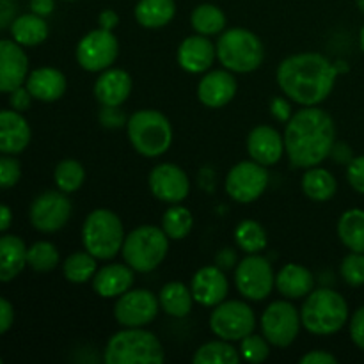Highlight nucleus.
I'll return each instance as SVG.
<instances>
[{"mask_svg": "<svg viewBox=\"0 0 364 364\" xmlns=\"http://www.w3.org/2000/svg\"><path fill=\"white\" fill-rule=\"evenodd\" d=\"M284 151L294 167L309 169L320 166L333 153L336 127L326 110L304 107L288 119L284 128Z\"/></svg>", "mask_w": 364, "mask_h": 364, "instance_id": "f257e3e1", "label": "nucleus"}, {"mask_svg": "<svg viewBox=\"0 0 364 364\" xmlns=\"http://www.w3.org/2000/svg\"><path fill=\"white\" fill-rule=\"evenodd\" d=\"M340 68L315 52L295 53L279 64L276 80L284 96L302 107L326 102L334 89Z\"/></svg>", "mask_w": 364, "mask_h": 364, "instance_id": "f03ea898", "label": "nucleus"}, {"mask_svg": "<svg viewBox=\"0 0 364 364\" xmlns=\"http://www.w3.org/2000/svg\"><path fill=\"white\" fill-rule=\"evenodd\" d=\"M103 361L107 364H162L166 352L159 338L144 327H124L107 341Z\"/></svg>", "mask_w": 364, "mask_h": 364, "instance_id": "7ed1b4c3", "label": "nucleus"}, {"mask_svg": "<svg viewBox=\"0 0 364 364\" xmlns=\"http://www.w3.org/2000/svg\"><path fill=\"white\" fill-rule=\"evenodd\" d=\"M301 320L308 333L331 336L348 322V304L338 291L318 288L306 297L301 308Z\"/></svg>", "mask_w": 364, "mask_h": 364, "instance_id": "20e7f679", "label": "nucleus"}, {"mask_svg": "<svg viewBox=\"0 0 364 364\" xmlns=\"http://www.w3.org/2000/svg\"><path fill=\"white\" fill-rule=\"evenodd\" d=\"M217 59L231 73H251L265 60V46L247 28H228L217 39Z\"/></svg>", "mask_w": 364, "mask_h": 364, "instance_id": "39448f33", "label": "nucleus"}, {"mask_svg": "<svg viewBox=\"0 0 364 364\" xmlns=\"http://www.w3.org/2000/svg\"><path fill=\"white\" fill-rule=\"evenodd\" d=\"M127 132L135 151L146 159L162 156L173 144V127L159 110L144 109L134 112L127 123Z\"/></svg>", "mask_w": 364, "mask_h": 364, "instance_id": "423d86ee", "label": "nucleus"}, {"mask_svg": "<svg viewBox=\"0 0 364 364\" xmlns=\"http://www.w3.org/2000/svg\"><path fill=\"white\" fill-rule=\"evenodd\" d=\"M124 228L119 217L107 208L92 210L82 226V244L96 259L116 258L123 249Z\"/></svg>", "mask_w": 364, "mask_h": 364, "instance_id": "0eeeda50", "label": "nucleus"}, {"mask_svg": "<svg viewBox=\"0 0 364 364\" xmlns=\"http://www.w3.org/2000/svg\"><path fill=\"white\" fill-rule=\"evenodd\" d=\"M169 252V237L162 228L146 226L135 228L124 237L123 255L124 263L130 265L135 272L148 274L155 270L166 259Z\"/></svg>", "mask_w": 364, "mask_h": 364, "instance_id": "6e6552de", "label": "nucleus"}, {"mask_svg": "<svg viewBox=\"0 0 364 364\" xmlns=\"http://www.w3.org/2000/svg\"><path fill=\"white\" fill-rule=\"evenodd\" d=\"M210 329L217 338L240 341L256 329V313L247 302L224 301L210 315Z\"/></svg>", "mask_w": 364, "mask_h": 364, "instance_id": "1a4fd4ad", "label": "nucleus"}, {"mask_svg": "<svg viewBox=\"0 0 364 364\" xmlns=\"http://www.w3.org/2000/svg\"><path fill=\"white\" fill-rule=\"evenodd\" d=\"M259 323H262L263 336L270 345L279 348L290 347L297 340L301 331V311H297L291 302L276 301L267 306Z\"/></svg>", "mask_w": 364, "mask_h": 364, "instance_id": "9d476101", "label": "nucleus"}, {"mask_svg": "<svg viewBox=\"0 0 364 364\" xmlns=\"http://www.w3.org/2000/svg\"><path fill=\"white\" fill-rule=\"evenodd\" d=\"M75 55H77V63L85 71L102 73L116 63L119 55V41L112 31L95 28L78 41Z\"/></svg>", "mask_w": 364, "mask_h": 364, "instance_id": "9b49d317", "label": "nucleus"}, {"mask_svg": "<svg viewBox=\"0 0 364 364\" xmlns=\"http://www.w3.org/2000/svg\"><path fill=\"white\" fill-rule=\"evenodd\" d=\"M235 284L249 301H265L276 287V274L269 259L247 255L235 267Z\"/></svg>", "mask_w": 364, "mask_h": 364, "instance_id": "f8f14e48", "label": "nucleus"}, {"mask_svg": "<svg viewBox=\"0 0 364 364\" xmlns=\"http://www.w3.org/2000/svg\"><path fill=\"white\" fill-rule=\"evenodd\" d=\"M267 187H269V171L255 160L235 164L226 176L228 196L242 205L262 198Z\"/></svg>", "mask_w": 364, "mask_h": 364, "instance_id": "ddd939ff", "label": "nucleus"}, {"mask_svg": "<svg viewBox=\"0 0 364 364\" xmlns=\"http://www.w3.org/2000/svg\"><path fill=\"white\" fill-rule=\"evenodd\" d=\"M160 302L153 291L146 288L128 290L119 295L114 304V318L121 327H146L156 318Z\"/></svg>", "mask_w": 364, "mask_h": 364, "instance_id": "4468645a", "label": "nucleus"}, {"mask_svg": "<svg viewBox=\"0 0 364 364\" xmlns=\"http://www.w3.org/2000/svg\"><path fill=\"white\" fill-rule=\"evenodd\" d=\"M71 201L64 192L46 191L31 205V224L41 233H55L63 230L71 217Z\"/></svg>", "mask_w": 364, "mask_h": 364, "instance_id": "2eb2a0df", "label": "nucleus"}, {"mask_svg": "<svg viewBox=\"0 0 364 364\" xmlns=\"http://www.w3.org/2000/svg\"><path fill=\"white\" fill-rule=\"evenodd\" d=\"M148 183L151 194L167 205H178L185 201L191 192V180L187 173L176 164L167 162L153 167Z\"/></svg>", "mask_w": 364, "mask_h": 364, "instance_id": "dca6fc26", "label": "nucleus"}, {"mask_svg": "<svg viewBox=\"0 0 364 364\" xmlns=\"http://www.w3.org/2000/svg\"><path fill=\"white\" fill-rule=\"evenodd\" d=\"M191 291L198 304L205 308H215L217 304L226 301L230 294L226 272L217 265L203 267L192 277Z\"/></svg>", "mask_w": 364, "mask_h": 364, "instance_id": "f3484780", "label": "nucleus"}, {"mask_svg": "<svg viewBox=\"0 0 364 364\" xmlns=\"http://www.w3.org/2000/svg\"><path fill=\"white\" fill-rule=\"evenodd\" d=\"M28 77V57L21 45L0 39V92H11L25 84Z\"/></svg>", "mask_w": 364, "mask_h": 364, "instance_id": "a211bd4d", "label": "nucleus"}, {"mask_svg": "<svg viewBox=\"0 0 364 364\" xmlns=\"http://www.w3.org/2000/svg\"><path fill=\"white\" fill-rule=\"evenodd\" d=\"M238 91V82L230 70H212L199 80L198 98L208 109H223Z\"/></svg>", "mask_w": 364, "mask_h": 364, "instance_id": "6ab92c4d", "label": "nucleus"}, {"mask_svg": "<svg viewBox=\"0 0 364 364\" xmlns=\"http://www.w3.org/2000/svg\"><path fill=\"white\" fill-rule=\"evenodd\" d=\"M176 57L181 70L187 71V73L198 75L210 71L217 57V50L208 36L194 34L188 36L180 43Z\"/></svg>", "mask_w": 364, "mask_h": 364, "instance_id": "aec40b11", "label": "nucleus"}, {"mask_svg": "<svg viewBox=\"0 0 364 364\" xmlns=\"http://www.w3.org/2000/svg\"><path fill=\"white\" fill-rule=\"evenodd\" d=\"M247 153L251 160L270 167L276 166L283 159L284 139L279 132L269 124H259L255 130H251L247 137Z\"/></svg>", "mask_w": 364, "mask_h": 364, "instance_id": "412c9836", "label": "nucleus"}, {"mask_svg": "<svg viewBox=\"0 0 364 364\" xmlns=\"http://www.w3.org/2000/svg\"><path fill=\"white\" fill-rule=\"evenodd\" d=\"M135 270L123 263H110L96 270L92 277V290L103 299H117L134 287Z\"/></svg>", "mask_w": 364, "mask_h": 364, "instance_id": "4be33fe9", "label": "nucleus"}, {"mask_svg": "<svg viewBox=\"0 0 364 364\" xmlns=\"http://www.w3.org/2000/svg\"><path fill=\"white\" fill-rule=\"evenodd\" d=\"M132 92V77L121 68L102 71L95 82V96L103 107H121Z\"/></svg>", "mask_w": 364, "mask_h": 364, "instance_id": "5701e85b", "label": "nucleus"}, {"mask_svg": "<svg viewBox=\"0 0 364 364\" xmlns=\"http://www.w3.org/2000/svg\"><path fill=\"white\" fill-rule=\"evenodd\" d=\"M31 142V127L18 110H0V153L20 155Z\"/></svg>", "mask_w": 364, "mask_h": 364, "instance_id": "b1692460", "label": "nucleus"}, {"mask_svg": "<svg viewBox=\"0 0 364 364\" xmlns=\"http://www.w3.org/2000/svg\"><path fill=\"white\" fill-rule=\"evenodd\" d=\"M25 87L28 89L34 100L52 103L63 98L64 92H66L68 82L63 71L45 66L28 73L27 80H25Z\"/></svg>", "mask_w": 364, "mask_h": 364, "instance_id": "393cba45", "label": "nucleus"}, {"mask_svg": "<svg viewBox=\"0 0 364 364\" xmlns=\"http://www.w3.org/2000/svg\"><path fill=\"white\" fill-rule=\"evenodd\" d=\"M315 287L311 270L304 265L288 263L276 274V288L287 299H304L308 297Z\"/></svg>", "mask_w": 364, "mask_h": 364, "instance_id": "a878e982", "label": "nucleus"}, {"mask_svg": "<svg viewBox=\"0 0 364 364\" xmlns=\"http://www.w3.org/2000/svg\"><path fill=\"white\" fill-rule=\"evenodd\" d=\"M27 265V245L20 237H0V283H9Z\"/></svg>", "mask_w": 364, "mask_h": 364, "instance_id": "bb28decb", "label": "nucleus"}, {"mask_svg": "<svg viewBox=\"0 0 364 364\" xmlns=\"http://www.w3.org/2000/svg\"><path fill=\"white\" fill-rule=\"evenodd\" d=\"M134 13L141 27L162 28L173 21L176 14V2L174 0H139Z\"/></svg>", "mask_w": 364, "mask_h": 364, "instance_id": "cd10ccee", "label": "nucleus"}, {"mask_svg": "<svg viewBox=\"0 0 364 364\" xmlns=\"http://www.w3.org/2000/svg\"><path fill=\"white\" fill-rule=\"evenodd\" d=\"M159 302L160 309L166 315L173 318H185L192 311V304L196 301L191 288H187L180 281H173V283L164 284L159 294Z\"/></svg>", "mask_w": 364, "mask_h": 364, "instance_id": "c85d7f7f", "label": "nucleus"}, {"mask_svg": "<svg viewBox=\"0 0 364 364\" xmlns=\"http://www.w3.org/2000/svg\"><path fill=\"white\" fill-rule=\"evenodd\" d=\"M336 191L338 181L331 171L318 166L306 169L304 176H302V192L306 194V198L316 203H323L333 199Z\"/></svg>", "mask_w": 364, "mask_h": 364, "instance_id": "c756f323", "label": "nucleus"}, {"mask_svg": "<svg viewBox=\"0 0 364 364\" xmlns=\"http://www.w3.org/2000/svg\"><path fill=\"white\" fill-rule=\"evenodd\" d=\"M13 39L21 46H38L48 38V23L36 13L21 14L11 23Z\"/></svg>", "mask_w": 364, "mask_h": 364, "instance_id": "7c9ffc66", "label": "nucleus"}, {"mask_svg": "<svg viewBox=\"0 0 364 364\" xmlns=\"http://www.w3.org/2000/svg\"><path fill=\"white\" fill-rule=\"evenodd\" d=\"M338 237L347 249L364 252V210H347L338 220Z\"/></svg>", "mask_w": 364, "mask_h": 364, "instance_id": "2f4dec72", "label": "nucleus"}, {"mask_svg": "<svg viewBox=\"0 0 364 364\" xmlns=\"http://www.w3.org/2000/svg\"><path fill=\"white\" fill-rule=\"evenodd\" d=\"M226 21L224 11L213 4H201L191 14V25L196 34L208 36V38L223 34L224 28H226Z\"/></svg>", "mask_w": 364, "mask_h": 364, "instance_id": "473e14b6", "label": "nucleus"}, {"mask_svg": "<svg viewBox=\"0 0 364 364\" xmlns=\"http://www.w3.org/2000/svg\"><path fill=\"white\" fill-rule=\"evenodd\" d=\"M235 242L245 255H259L269 245V237L262 224L252 219H245L235 230Z\"/></svg>", "mask_w": 364, "mask_h": 364, "instance_id": "72a5a7b5", "label": "nucleus"}, {"mask_svg": "<svg viewBox=\"0 0 364 364\" xmlns=\"http://www.w3.org/2000/svg\"><path fill=\"white\" fill-rule=\"evenodd\" d=\"M96 262H98V259H96L91 252L85 251V249L84 251L73 252V255L68 256L63 263L64 277H66L70 283L75 284L89 283V281H92V277H95L96 270H98V263Z\"/></svg>", "mask_w": 364, "mask_h": 364, "instance_id": "f704fd0d", "label": "nucleus"}, {"mask_svg": "<svg viewBox=\"0 0 364 364\" xmlns=\"http://www.w3.org/2000/svg\"><path fill=\"white\" fill-rule=\"evenodd\" d=\"M240 352L231 345V341L217 340L208 341L196 350L192 361L196 364H237L240 363Z\"/></svg>", "mask_w": 364, "mask_h": 364, "instance_id": "c9c22d12", "label": "nucleus"}, {"mask_svg": "<svg viewBox=\"0 0 364 364\" xmlns=\"http://www.w3.org/2000/svg\"><path fill=\"white\" fill-rule=\"evenodd\" d=\"M194 228V217L191 210L178 205H171L162 215V230L169 237V240H183L188 237Z\"/></svg>", "mask_w": 364, "mask_h": 364, "instance_id": "e433bc0d", "label": "nucleus"}, {"mask_svg": "<svg viewBox=\"0 0 364 364\" xmlns=\"http://www.w3.org/2000/svg\"><path fill=\"white\" fill-rule=\"evenodd\" d=\"M53 180H55L57 188L64 194H73L84 185L85 169L78 160L66 159L57 164L53 171Z\"/></svg>", "mask_w": 364, "mask_h": 364, "instance_id": "4c0bfd02", "label": "nucleus"}, {"mask_svg": "<svg viewBox=\"0 0 364 364\" xmlns=\"http://www.w3.org/2000/svg\"><path fill=\"white\" fill-rule=\"evenodd\" d=\"M27 265L36 272H50L59 265V251L52 242H36L27 249Z\"/></svg>", "mask_w": 364, "mask_h": 364, "instance_id": "58836bf2", "label": "nucleus"}, {"mask_svg": "<svg viewBox=\"0 0 364 364\" xmlns=\"http://www.w3.org/2000/svg\"><path fill=\"white\" fill-rule=\"evenodd\" d=\"M240 355L247 363H263L269 359L270 355V343L267 341L265 336H258V334L251 333L240 340Z\"/></svg>", "mask_w": 364, "mask_h": 364, "instance_id": "ea45409f", "label": "nucleus"}, {"mask_svg": "<svg viewBox=\"0 0 364 364\" xmlns=\"http://www.w3.org/2000/svg\"><path fill=\"white\" fill-rule=\"evenodd\" d=\"M341 277L350 287H363L364 284V252H354L347 255L340 267Z\"/></svg>", "mask_w": 364, "mask_h": 364, "instance_id": "a19ab883", "label": "nucleus"}, {"mask_svg": "<svg viewBox=\"0 0 364 364\" xmlns=\"http://www.w3.org/2000/svg\"><path fill=\"white\" fill-rule=\"evenodd\" d=\"M21 167L20 162L13 156L0 159V188H11L20 181Z\"/></svg>", "mask_w": 364, "mask_h": 364, "instance_id": "79ce46f5", "label": "nucleus"}, {"mask_svg": "<svg viewBox=\"0 0 364 364\" xmlns=\"http://www.w3.org/2000/svg\"><path fill=\"white\" fill-rule=\"evenodd\" d=\"M347 178L350 187L359 194H364V155L355 156L348 162Z\"/></svg>", "mask_w": 364, "mask_h": 364, "instance_id": "37998d69", "label": "nucleus"}, {"mask_svg": "<svg viewBox=\"0 0 364 364\" xmlns=\"http://www.w3.org/2000/svg\"><path fill=\"white\" fill-rule=\"evenodd\" d=\"M9 95H11L9 103L14 110H18V112H25V110L31 109V103L34 98H32V95L28 92L27 87L20 85V87H16L14 91H11Z\"/></svg>", "mask_w": 364, "mask_h": 364, "instance_id": "c03bdc74", "label": "nucleus"}, {"mask_svg": "<svg viewBox=\"0 0 364 364\" xmlns=\"http://www.w3.org/2000/svg\"><path fill=\"white\" fill-rule=\"evenodd\" d=\"M350 338L361 350H364V306L350 318Z\"/></svg>", "mask_w": 364, "mask_h": 364, "instance_id": "a18cd8bd", "label": "nucleus"}, {"mask_svg": "<svg viewBox=\"0 0 364 364\" xmlns=\"http://www.w3.org/2000/svg\"><path fill=\"white\" fill-rule=\"evenodd\" d=\"M270 112H272V116L276 117L277 121H283V123H288V119L294 116V114H291L290 103H288L283 96H277V98H274L272 102H270Z\"/></svg>", "mask_w": 364, "mask_h": 364, "instance_id": "49530a36", "label": "nucleus"}, {"mask_svg": "<svg viewBox=\"0 0 364 364\" xmlns=\"http://www.w3.org/2000/svg\"><path fill=\"white\" fill-rule=\"evenodd\" d=\"M14 322V309L9 301L0 297V334L7 333Z\"/></svg>", "mask_w": 364, "mask_h": 364, "instance_id": "de8ad7c7", "label": "nucleus"}, {"mask_svg": "<svg viewBox=\"0 0 364 364\" xmlns=\"http://www.w3.org/2000/svg\"><path fill=\"white\" fill-rule=\"evenodd\" d=\"M299 363L301 364H336L338 359L326 350H313L302 355Z\"/></svg>", "mask_w": 364, "mask_h": 364, "instance_id": "09e8293b", "label": "nucleus"}, {"mask_svg": "<svg viewBox=\"0 0 364 364\" xmlns=\"http://www.w3.org/2000/svg\"><path fill=\"white\" fill-rule=\"evenodd\" d=\"M215 265L219 267V269H223L224 272L230 269H233V267H237L238 265L237 251L231 247L219 251V255H217V258H215Z\"/></svg>", "mask_w": 364, "mask_h": 364, "instance_id": "8fccbe9b", "label": "nucleus"}, {"mask_svg": "<svg viewBox=\"0 0 364 364\" xmlns=\"http://www.w3.org/2000/svg\"><path fill=\"white\" fill-rule=\"evenodd\" d=\"M98 23H100V28L114 31V28L117 27V23H119V16H117V13L114 9H105L100 13Z\"/></svg>", "mask_w": 364, "mask_h": 364, "instance_id": "3c124183", "label": "nucleus"}, {"mask_svg": "<svg viewBox=\"0 0 364 364\" xmlns=\"http://www.w3.org/2000/svg\"><path fill=\"white\" fill-rule=\"evenodd\" d=\"M31 9L43 18L50 16L55 9V0H31Z\"/></svg>", "mask_w": 364, "mask_h": 364, "instance_id": "603ef678", "label": "nucleus"}, {"mask_svg": "<svg viewBox=\"0 0 364 364\" xmlns=\"http://www.w3.org/2000/svg\"><path fill=\"white\" fill-rule=\"evenodd\" d=\"M14 13V4L13 0H0V28L7 25Z\"/></svg>", "mask_w": 364, "mask_h": 364, "instance_id": "864d4df0", "label": "nucleus"}, {"mask_svg": "<svg viewBox=\"0 0 364 364\" xmlns=\"http://www.w3.org/2000/svg\"><path fill=\"white\" fill-rule=\"evenodd\" d=\"M11 223H13V212H11L9 206L0 203V233L9 230Z\"/></svg>", "mask_w": 364, "mask_h": 364, "instance_id": "5fc2aeb1", "label": "nucleus"}, {"mask_svg": "<svg viewBox=\"0 0 364 364\" xmlns=\"http://www.w3.org/2000/svg\"><path fill=\"white\" fill-rule=\"evenodd\" d=\"M359 45H361V50L364 52V25L361 28V34H359Z\"/></svg>", "mask_w": 364, "mask_h": 364, "instance_id": "6e6d98bb", "label": "nucleus"}, {"mask_svg": "<svg viewBox=\"0 0 364 364\" xmlns=\"http://www.w3.org/2000/svg\"><path fill=\"white\" fill-rule=\"evenodd\" d=\"M355 4H358L359 11H361V13H364V0H355Z\"/></svg>", "mask_w": 364, "mask_h": 364, "instance_id": "4d7b16f0", "label": "nucleus"}, {"mask_svg": "<svg viewBox=\"0 0 364 364\" xmlns=\"http://www.w3.org/2000/svg\"><path fill=\"white\" fill-rule=\"evenodd\" d=\"M0 364H2V358H0Z\"/></svg>", "mask_w": 364, "mask_h": 364, "instance_id": "13d9d810", "label": "nucleus"}]
</instances>
